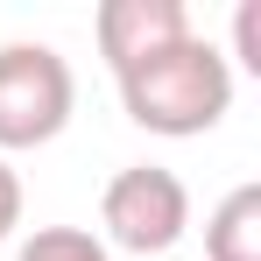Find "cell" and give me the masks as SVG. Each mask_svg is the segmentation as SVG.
I'll use <instances>...</instances> for the list:
<instances>
[{
    "mask_svg": "<svg viewBox=\"0 0 261 261\" xmlns=\"http://www.w3.org/2000/svg\"><path fill=\"white\" fill-rule=\"evenodd\" d=\"M120 85V106H127L134 127L163 134V141H191V134H212L226 113H233V64L226 49L205 43L198 29L184 43L141 57L127 71H113Z\"/></svg>",
    "mask_w": 261,
    "mask_h": 261,
    "instance_id": "cell-1",
    "label": "cell"
},
{
    "mask_svg": "<svg viewBox=\"0 0 261 261\" xmlns=\"http://www.w3.org/2000/svg\"><path fill=\"white\" fill-rule=\"evenodd\" d=\"M78 78L57 43H0V155L49 148L71 127Z\"/></svg>",
    "mask_w": 261,
    "mask_h": 261,
    "instance_id": "cell-2",
    "label": "cell"
},
{
    "mask_svg": "<svg viewBox=\"0 0 261 261\" xmlns=\"http://www.w3.org/2000/svg\"><path fill=\"white\" fill-rule=\"evenodd\" d=\"M99 226H106V247H120V254L170 261V247L191 233V191L163 163H127L99 191Z\"/></svg>",
    "mask_w": 261,
    "mask_h": 261,
    "instance_id": "cell-3",
    "label": "cell"
},
{
    "mask_svg": "<svg viewBox=\"0 0 261 261\" xmlns=\"http://www.w3.org/2000/svg\"><path fill=\"white\" fill-rule=\"evenodd\" d=\"M92 36H99L106 71H127V64H141V57H155V49L191 36V7L184 0H99Z\"/></svg>",
    "mask_w": 261,
    "mask_h": 261,
    "instance_id": "cell-4",
    "label": "cell"
},
{
    "mask_svg": "<svg viewBox=\"0 0 261 261\" xmlns=\"http://www.w3.org/2000/svg\"><path fill=\"white\" fill-rule=\"evenodd\" d=\"M205 261H261V184H233L205 219Z\"/></svg>",
    "mask_w": 261,
    "mask_h": 261,
    "instance_id": "cell-5",
    "label": "cell"
},
{
    "mask_svg": "<svg viewBox=\"0 0 261 261\" xmlns=\"http://www.w3.org/2000/svg\"><path fill=\"white\" fill-rule=\"evenodd\" d=\"M14 261H113V247H106L92 226H36V233L14 247Z\"/></svg>",
    "mask_w": 261,
    "mask_h": 261,
    "instance_id": "cell-6",
    "label": "cell"
},
{
    "mask_svg": "<svg viewBox=\"0 0 261 261\" xmlns=\"http://www.w3.org/2000/svg\"><path fill=\"white\" fill-rule=\"evenodd\" d=\"M226 64H240V71H261V7H233V57Z\"/></svg>",
    "mask_w": 261,
    "mask_h": 261,
    "instance_id": "cell-7",
    "label": "cell"
},
{
    "mask_svg": "<svg viewBox=\"0 0 261 261\" xmlns=\"http://www.w3.org/2000/svg\"><path fill=\"white\" fill-rule=\"evenodd\" d=\"M14 226H21V176H14V163L0 155V247L14 240Z\"/></svg>",
    "mask_w": 261,
    "mask_h": 261,
    "instance_id": "cell-8",
    "label": "cell"
}]
</instances>
